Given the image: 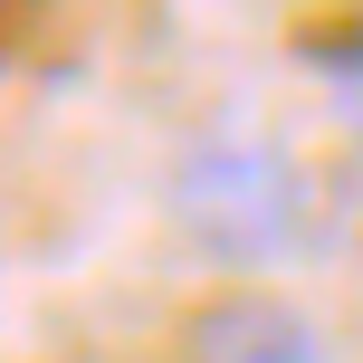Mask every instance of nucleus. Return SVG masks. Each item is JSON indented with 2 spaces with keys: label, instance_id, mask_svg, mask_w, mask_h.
Instances as JSON below:
<instances>
[{
  "label": "nucleus",
  "instance_id": "1",
  "mask_svg": "<svg viewBox=\"0 0 363 363\" xmlns=\"http://www.w3.org/2000/svg\"><path fill=\"white\" fill-rule=\"evenodd\" d=\"M172 211L220 268H277L306 239V172L277 144H201L172 172Z\"/></svg>",
  "mask_w": 363,
  "mask_h": 363
},
{
  "label": "nucleus",
  "instance_id": "2",
  "mask_svg": "<svg viewBox=\"0 0 363 363\" xmlns=\"http://www.w3.org/2000/svg\"><path fill=\"white\" fill-rule=\"evenodd\" d=\"M182 363H325L315 325L268 287H230L182 315Z\"/></svg>",
  "mask_w": 363,
  "mask_h": 363
},
{
  "label": "nucleus",
  "instance_id": "3",
  "mask_svg": "<svg viewBox=\"0 0 363 363\" xmlns=\"http://www.w3.org/2000/svg\"><path fill=\"white\" fill-rule=\"evenodd\" d=\"M306 67L325 77V96L345 106V125H363V10L354 19H325V29L306 38Z\"/></svg>",
  "mask_w": 363,
  "mask_h": 363
}]
</instances>
